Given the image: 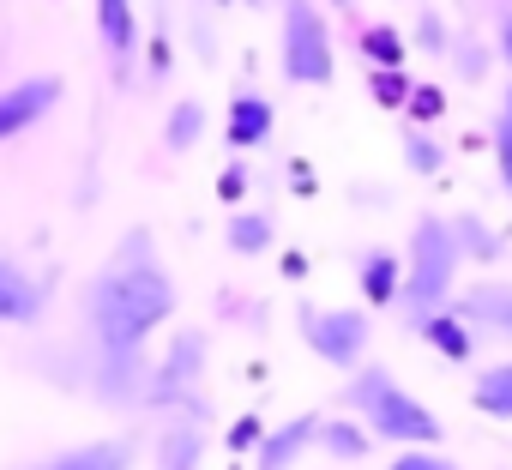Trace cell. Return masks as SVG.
<instances>
[{
    "instance_id": "obj_1",
    "label": "cell",
    "mask_w": 512,
    "mask_h": 470,
    "mask_svg": "<svg viewBox=\"0 0 512 470\" xmlns=\"http://www.w3.org/2000/svg\"><path fill=\"white\" fill-rule=\"evenodd\" d=\"M175 302H181V290L151 248V229H127L115 242V254L103 260L97 284H91V332L103 350L97 392L109 404L139 386V350L157 326L175 320Z\"/></svg>"
},
{
    "instance_id": "obj_2",
    "label": "cell",
    "mask_w": 512,
    "mask_h": 470,
    "mask_svg": "<svg viewBox=\"0 0 512 470\" xmlns=\"http://www.w3.org/2000/svg\"><path fill=\"white\" fill-rule=\"evenodd\" d=\"M344 404L356 410V422L374 434V440H392V446H440V416L404 392L386 368H356L350 386H344Z\"/></svg>"
},
{
    "instance_id": "obj_3",
    "label": "cell",
    "mask_w": 512,
    "mask_h": 470,
    "mask_svg": "<svg viewBox=\"0 0 512 470\" xmlns=\"http://www.w3.org/2000/svg\"><path fill=\"white\" fill-rule=\"evenodd\" d=\"M458 260H464V248H458V229H446L440 217H416V229H410V254H404V314L422 326L428 314H440V308H452V284H458Z\"/></svg>"
},
{
    "instance_id": "obj_4",
    "label": "cell",
    "mask_w": 512,
    "mask_h": 470,
    "mask_svg": "<svg viewBox=\"0 0 512 470\" xmlns=\"http://www.w3.org/2000/svg\"><path fill=\"white\" fill-rule=\"evenodd\" d=\"M296 332H302V344H308L320 362H332V368H344V374L368 368L374 320H368L362 308H314V302H302V308H296Z\"/></svg>"
},
{
    "instance_id": "obj_5",
    "label": "cell",
    "mask_w": 512,
    "mask_h": 470,
    "mask_svg": "<svg viewBox=\"0 0 512 470\" xmlns=\"http://www.w3.org/2000/svg\"><path fill=\"white\" fill-rule=\"evenodd\" d=\"M338 49L332 25L320 19V0H284V79L290 85H332Z\"/></svg>"
},
{
    "instance_id": "obj_6",
    "label": "cell",
    "mask_w": 512,
    "mask_h": 470,
    "mask_svg": "<svg viewBox=\"0 0 512 470\" xmlns=\"http://www.w3.org/2000/svg\"><path fill=\"white\" fill-rule=\"evenodd\" d=\"M55 103H61V79L55 73H31V79L7 85V91H0V139H19L25 127L55 115Z\"/></svg>"
},
{
    "instance_id": "obj_7",
    "label": "cell",
    "mask_w": 512,
    "mask_h": 470,
    "mask_svg": "<svg viewBox=\"0 0 512 470\" xmlns=\"http://www.w3.org/2000/svg\"><path fill=\"white\" fill-rule=\"evenodd\" d=\"M314 440H320V416H290V422L266 428V440L253 446V470H290Z\"/></svg>"
},
{
    "instance_id": "obj_8",
    "label": "cell",
    "mask_w": 512,
    "mask_h": 470,
    "mask_svg": "<svg viewBox=\"0 0 512 470\" xmlns=\"http://www.w3.org/2000/svg\"><path fill=\"white\" fill-rule=\"evenodd\" d=\"M97 37L115 61V79L133 67L139 55V13H133V0H97Z\"/></svg>"
},
{
    "instance_id": "obj_9",
    "label": "cell",
    "mask_w": 512,
    "mask_h": 470,
    "mask_svg": "<svg viewBox=\"0 0 512 470\" xmlns=\"http://www.w3.org/2000/svg\"><path fill=\"white\" fill-rule=\"evenodd\" d=\"M43 320V284L0 254V326H37Z\"/></svg>"
},
{
    "instance_id": "obj_10",
    "label": "cell",
    "mask_w": 512,
    "mask_h": 470,
    "mask_svg": "<svg viewBox=\"0 0 512 470\" xmlns=\"http://www.w3.org/2000/svg\"><path fill=\"white\" fill-rule=\"evenodd\" d=\"M272 103L260 97V91H235V103H229V121H223V139L235 145V151H253V145H266L272 139Z\"/></svg>"
},
{
    "instance_id": "obj_11",
    "label": "cell",
    "mask_w": 512,
    "mask_h": 470,
    "mask_svg": "<svg viewBox=\"0 0 512 470\" xmlns=\"http://www.w3.org/2000/svg\"><path fill=\"white\" fill-rule=\"evenodd\" d=\"M31 470H133V440H85V446L49 452Z\"/></svg>"
},
{
    "instance_id": "obj_12",
    "label": "cell",
    "mask_w": 512,
    "mask_h": 470,
    "mask_svg": "<svg viewBox=\"0 0 512 470\" xmlns=\"http://www.w3.org/2000/svg\"><path fill=\"white\" fill-rule=\"evenodd\" d=\"M470 326H488V332H506L512 338V284H476L452 302Z\"/></svg>"
},
{
    "instance_id": "obj_13",
    "label": "cell",
    "mask_w": 512,
    "mask_h": 470,
    "mask_svg": "<svg viewBox=\"0 0 512 470\" xmlns=\"http://www.w3.org/2000/svg\"><path fill=\"white\" fill-rule=\"evenodd\" d=\"M356 284H362V296L374 308H386L398 296V284H404V260L392 248H368V254H356Z\"/></svg>"
},
{
    "instance_id": "obj_14",
    "label": "cell",
    "mask_w": 512,
    "mask_h": 470,
    "mask_svg": "<svg viewBox=\"0 0 512 470\" xmlns=\"http://www.w3.org/2000/svg\"><path fill=\"white\" fill-rule=\"evenodd\" d=\"M416 332H422V338H428V344H434L446 362H470V356H476V332H470V320H464L458 308H440V314H428Z\"/></svg>"
},
{
    "instance_id": "obj_15",
    "label": "cell",
    "mask_w": 512,
    "mask_h": 470,
    "mask_svg": "<svg viewBox=\"0 0 512 470\" xmlns=\"http://www.w3.org/2000/svg\"><path fill=\"white\" fill-rule=\"evenodd\" d=\"M320 446H326L332 464H362L368 446H374V434H368L356 416H338V422H320Z\"/></svg>"
},
{
    "instance_id": "obj_16",
    "label": "cell",
    "mask_w": 512,
    "mask_h": 470,
    "mask_svg": "<svg viewBox=\"0 0 512 470\" xmlns=\"http://www.w3.org/2000/svg\"><path fill=\"white\" fill-rule=\"evenodd\" d=\"M223 242H229L235 254H247V260H253V254H266V248L278 242V223H272L266 211H235V217L223 223Z\"/></svg>"
},
{
    "instance_id": "obj_17",
    "label": "cell",
    "mask_w": 512,
    "mask_h": 470,
    "mask_svg": "<svg viewBox=\"0 0 512 470\" xmlns=\"http://www.w3.org/2000/svg\"><path fill=\"white\" fill-rule=\"evenodd\" d=\"M470 404H476L482 416H506V422H512V362L482 368L476 386H470Z\"/></svg>"
},
{
    "instance_id": "obj_18",
    "label": "cell",
    "mask_w": 512,
    "mask_h": 470,
    "mask_svg": "<svg viewBox=\"0 0 512 470\" xmlns=\"http://www.w3.org/2000/svg\"><path fill=\"white\" fill-rule=\"evenodd\" d=\"M356 43L374 61V73H404V43H398L392 25H368V31H356Z\"/></svg>"
},
{
    "instance_id": "obj_19",
    "label": "cell",
    "mask_w": 512,
    "mask_h": 470,
    "mask_svg": "<svg viewBox=\"0 0 512 470\" xmlns=\"http://www.w3.org/2000/svg\"><path fill=\"white\" fill-rule=\"evenodd\" d=\"M199 133H205V103H193V97L175 103V109H169V127H163V145H169V151H187Z\"/></svg>"
},
{
    "instance_id": "obj_20",
    "label": "cell",
    "mask_w": 512,
    "mask_h": 470,
    "mask_svg": "<svg viewBox=\"0 0 512 470\" xmlns=\"http://www.w3.org/2000/svg\"><path fill=\"white\" fill-rule=\"evenodd\" d=\"M157 470H199V434L193 428H169L157 446Z\"/></svg>"
},
{
    "instance_id": "obj_21",
    "label": "cell",
    "mask_w": 512,
    "mask_h": 470,
    "mask_svg": "<svg viewBox=\"0 0 512 470\" xmlns=\"http://www.w3.org/2000/svg\"><path fill=\"white\" fill-rule=\"evenodd\" d=\"M404 163H410L416 175H440V169H446V151H440L434 139H422V133L404 127Z\"/></svg>"
},
{
    "instance_id": "obj_22",
    "label": "cell",
    "mask_w": 512,
    "mask_h": 470,
    "mask_svg": "<svg viewBox=\"0 0 512 470\" xmlns=\"http://www.w3.org/2000/svg\"><path fill=\"white\" fill-rule=\"evenodd\" d=\"M494 169H500V187L512 193V115L506 109L494 115Z\"/></svg>"
},
{
    "instance_id": "obj_23",
    "label": "cell",
    "mask_w": 512,
    "mask_h": 470,
    "mask_svg": "<svg viewBox=\"0 0 512 470\" xmlns=\"http://www.w3.org/2000/svg\"><path fill=\"white\" fill-rule=\"evenodd\" d=\"M386 470H458L452 458H440V452H428V446H410V452H398Z\"/></svg>"
},
{
    "instance_id": "obj_24",
    "label": "cell",
    "mask_w": 512,
    "mask_h": 470,
    "mask_svg": "<svg viewBox=\"0 0 512 470\" xmlns=\"http://www.w3.org/2000/svg\"><path fill=\"white\" fill-rule=\"evenodd\" d=\"M374 91H380V103H410V67L404 73H374Z\"/></svg>"
},
{
    "instance_id": "obj_25",
    "label": "cell",
    "mask_w": 512,
    "mask_h": 470,
    "mask_svg": "<svg viewBox=\"0 0 512 470\" xmlns=\"http://www.w3.org/2000/svg\"><path fill=\"white\" fill-rule=\"evenodd\" d=\"M260 440H266V428H260V416H241V422L229 428V446H235V452H253V446H260Z\"/></svg>"
},
{
    "instance_id": "obj_26",
    "label": "cell",
    "mask_w": 512,
    "mask_h": 470,
    "mask_svg": "<svg viewBox=\"0 0 512 470\" xmlns=\"http://www.w3.org/2000/svg\"><path fill=\"white\" fill-rule=\"evenodd\" d=\"M410 109H416V121H434V115H440V91H434V85H416V91H410Z\"/></svg>"
},
{
    "instance_id": "obj_27",
    "label": "cell",
    "mask_w": 512,
    "mask_h": 470,
    "mask_svg": "<svg viewBox=\"0 0 512 470\" xmlns=\"http://www.w3.org/2000/svg\"><path fill=\"white\" fill-rule=\"evenodd\" d=\"M500 49H506V67H512V13L500 19Z\"/></svg>"
},
{
    "instance_id": "obj_28",
    "label": "cell",
    "mask_w": 512,
    "mask_h": 470,
    "mask_svg": "<svg viewBox=\"0 0 512 470\" xmlns=\"http://www.w3.org/2000/svg\"><path fill=\"white\" fill-rule=\"evenodd\" d=\"M326 7H350V0H326Z\"/></svg>"
},
{
    "instance_id": "obj_29",
    "label": "cell",
    "mask_w": 512,
    "mask_h": 470,
    "mask_svg": "<svg viewBox=\"0 0 512 470\" xmlns=\"http://www.w3.org/2000/svg\"><path fill=\"white\" fill-rule=\"evenodd\" d=\"M506 115H512V91H506Z\"/></svg>"
}]
</instances>
